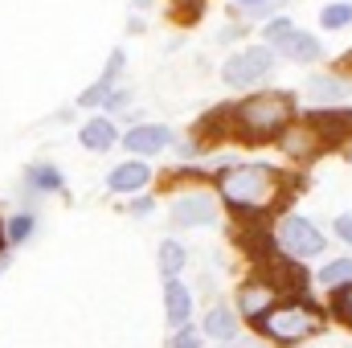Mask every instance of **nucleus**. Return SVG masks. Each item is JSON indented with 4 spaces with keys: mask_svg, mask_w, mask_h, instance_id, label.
<instances>
[{
    "mask_svg": "<svg viewBox=\"0 0 352 348\" xmlns=\"http://www.w3.org/2000/svg\"><path fill=\"white\" fill-rule=\"evenodd\" d=\"M213 193L221 209H230L238 221H270L287 209V197L295 188V176L266 160H234L213 173Z\"/></svg>",
    "mask_w": 352,
    "mask_h": 348,
    "instance_id": "1",
    "label": "nucleus"
},
{
    "mask_svg": "<svg viewBox=\"0 0 352 348\" xmlns=\"http://www.w3.org/2000/svg\"><path fill=\"white\" fill-rule=\"evenodd\" d=\"M295 119H299V98L291 90H263V87L246 90V98H238L234 107L221 111L226 140H238V144H250V148L274 144Z\"/></svg>",
    "mask_w": 352,
    "mask_h": 348,
    "instance_id": "2",
    "label": "nucleus"
},
{
    "mask_svg": "<svg viewBox=\"0 0 352 348\" xmlns=\"http://www.w3.org/2000/svg\"><path fill=\"white\" fill-rule=\"evenodd\" d=\"M324 324H328V312L316 299H307V295H283L266 312V320L254 332L274 348H299V345H307V340H316L324 332Z\"/></svg>",
    "mask_w": 352,
    "mask_h": 348,
    "instance_id": "3",
    "label": "nucleus"
},
{
    "mask_svg": "<svg viewBox=\"0 0 352 348\" xmlns=\"http://www.w3.org/2000/svg\"><path fill=\"white\" fill-rule=\"evenodd\" d=\"M270 242H274L278 259L287 262H316L328 250V234L307 213H295V209H283L270 221Z\"/></svg>",
    "mask_w": 352,
    "mask_h": 348,
    "instance_id": "4",
    "label": "nucleus"
},
{
    "mask_svg": "<svg viewBox=\"0 0 352 348\" xmlns=\"http://www.w3.org/2000/svg\"><path fill=\"white\" fill-rule=\"evenodd\" d=\"M274 70H278V54L263 41H254V45H238L234 54H226L221 83L230 90H258Z\"/></svg>",
    "mask_w": 352,
    "mask_h": 348,
    "instance_id": "5",
    "label": "nucleus"
},
{
    "mask_svg": "<svg viewBox=\"0 0 352 348\" xmlns=\"http://www.w3.org/2000/svg\"><path fill=\"white\" fill-rule=\"evenodd\" d=\"M221 217V201L213 193V184H205L201 176L188 180V188H176L173 205H168V221L176 230H205V226H217Z\"/></svg>",
    "mask_w": 352,
    "mask_h": 348,
    "instance_id": "6",
    "label": "nucleus"
},
{
    "mask_svg": "<svg viewBox=\"0 0 352 348\" xmlns=\"http://www.w3.org/2000/svg\"><path fill=\"white\" fill-rule=\"evenodd\" d=\"M278 299H283V279H278L274 270H258V274H250V279L238 283V291H234V312H238L242 324L258 328L266 320V312H270Z\"/></svg>",
    "mask_w": 352,
    "mask_h": 348,
    "instance_id": "7",
    "label": "nucleus"
},
{
    "mask_svg": "<svg viewBox=\"0 0 352 348\" xmlns=\"http://www.w3.org/2000/svg\"><path fill=\"white\" fill-rule=\"evenodd\" d=\"M119 144L127 148V156L152 160V156H164V152H173L176 131L168 127V123H131V127L119 135Z\"/></svg>",
    "mask_w": 352,
    "mask_h": 348,
    "instance_id": "8",
    "label": "nucleus"
},
{
    "mask_svg": "<svg viewBox=\"0 0 352 348\" xmlns=\"http://www.w3.org/2000/svg\"><path fill=\"white\" fill-rule=\"evenodd\" d=\"M274 148H278L291 164H299V168H303V164H311L316 156H324V152H328V148H324V140H320V131L311 127V119H307V115H303V119H295V123H291V127L274 140Z\"/></svg>",
    "mask_w": 352,
    "mask_h": 348,
    "instance_id": "9",
    "label": "nucleus"
},
{
    "mask_svg": "<svg viewBox=\"0 0 352 348\" xmlns=\"http://www.w3.org/2000/svg\"><path fill=\"white\" fill-rule=\"evenodd\" d=\"M307 119L320 131L324 148H344V144H352V107H311Z\"/></svg>",
    "mask_w": 352,
    "mask_h": 348,
    "instance_id": "10",
    "label": "nucleus"
},
{
    "mask_svg": "<svg viewBox=\"0 0 352 348\" xmlns=\"http://www.w3.org/2000/svg\"><path fill=\"white\" fill-rule=\"evenodd\" d=\"M201 336L205 340H213V345H238V336H242V320H238V312H234V303H209V312L201 316Z\"/></svg>",
    "mask_w": 352,
    "mask_h": 348,
    "instance_id": "11",
    "label": "nucleus"
},
{
    "mask_svg": "<svg viewBox=\"0 0 352 348\" xmlns=\"http://www.w3.org/2000/svg\"><path fill=\"white\" fill-rule=\"evenodd\" d=\"M152 180H156V173H152V164H148V160L127 156L123 164H115V168L107 173V188H111L115 197H135V193H144Z\"/></svg>",
    "mask_w": 352,
    "mask_h": 348,
    "instance_id": "12",
    "label": "nucleus"
},
{
    "mask_svg": "<svg viewBox=\"0 0 352 348\" xmlns=\"http://www.w3.org/2000/svg\"><path fill=\"white\" fill-rule=\"evenodd\" d=\"M303 94L311 98V107H344V98L352 94V83L340 78L336 70H316L303 83Z\"/></svg>",
    "mask_w": 352,
    "mask_h": 348,
    "instance_id": "13",
    "label": "nucleus"
},
{
    "mask_svg": "<svg viewBox=\"0 0 352 348\" xmlns=\"http://www.w3.org/2000/svg\"><path fill=\"white\" fill-rule=\"evenodd\" d=\"M274 54H278V62H291V66H316V62H324V41L307 29H295L291 37H283L274 45Z\"/></svg>",
    "mask_w": 352,
    "mask_h": 348,
    "instance_id": "14",
    "label": "nucleus"
},
{
    "mask_svg": "<svg viewBox=\"0 0 352 348\" xmlns=\"http://www.w3.org/2000/svg\"><path fill=\"white\" fill-rule=\"evenodd\" d=\"M123 66H127V54H123V50H111V58H107V70H102V74H98V78H94V83H90V87L82 90L78 98H74V102H78L82 111L102 107V102H107V94L119 87V74H123Z\"/></svg>",
    "mask_w": 352,
    "mask_h": 348,
    "instance_id": "15",
    "label": "nucleus"
},
{
    "mask_svg": "<svg viewBox=\"0 0 352 348\" xmlns=\"http://www.w3.org/2000/svg\"><path fill=\"white\" fill-rule=\"evenodd\" d=\"M160 295H164V320H168V328H184V324H192V287L188 283H180V279H164V287H160Z\"/></svg>",
    "mask_w": 352,
    "mask_h": 348,
    "instance_id": "16",
    "label": "nucleus"
},
{
    "mask_svg": "<svg viewBox=\"0 0 352 348\" xmlns=\"http://www.w3.org/2000/svg\"><path fill=\"white\" fill-rule=\"evenodd\" d=\"M119 123L111 119V115H90L87 123L78 127V144L87 148V152H111L115 144H119Z\"/></svg>",
    "mask_w": 352,
    "mask_h": 348,
    "instance_id": "17",
    "label": "nucleus"
},
{
    "mask_svg": "<svg viewBox=\"0 0 352 348\" xmlns=\"http://www.w3.org/2000/svg\"><path fill=\"white\" fill-rule=\"evenodd\" d=\"M188 246L180 242V238H164L160 242V250H156V266H160V279H180L184 274V266H188Z\"/></svg>",
    "mask_w": 352,
    "mask_h": 348,
    "instance_id": "18",
    "label": "nucleus"
},
{
    "mask_svg": "<svg viewBox=\"0 0 352 348\" xmlns=\"http://www.w3.org/2000/svg\"><path fill=\"white\" fill-rule=\"evenodd\" d=\"M316 283L324 291H336V287H349L352 283V254H340V259H324L316 266Z\"/></svg>",
    "mask_w": 352,
    "mask_h": 348,
    "instance_id": "19",
    "label": "nucleus"
},
{
    "mask_svg": "<svg viewBox=\"0 0 352 348\" xmlns=\"http://www.w3.org/2000/svg\"><path fill=\"white\" fill-rule=\"evenodd\" d=\"M25 184H29V193H62L66 188V176L58 164H29L25 168Z\"/></svg>",
    "mask_w": 352,
    "mask_h": 348,
    "instance_id": "20",
    "label": "nucleus"
},
{
    "mask_svg": "<svg viewBox=\"0 0 352 348\" xmlns=\"http://www.w3.org/2000/svg\"><path fill=\"white\" fill-rule=\"evenodd\" d=\"M320 25H324V33H340V29H349L352 25V4L349 0H328V4L320 8Z\"/></svg>",
    "mask_w": 352,
    "mask_h": 348,
    "instance_id": "21",
    "label": "nucleus"
},
{
    "mask_svg": "<svg viewBox=\"0 0 352 348\" xmlns=\"http://www.w3.org/2000/svg\"><path fill=\"white\" fill-rule=\"evenodd\" d=\"M33 230H37V217L25 209V213H12L8 221H4V242L8 246H25L29 238H33Z\"/></svg>",
    "mask_w": 352,
    "mask_h": 348,
    "instance_id": "22",
    "label": "nucleus"
},
{
    "mask_svg": "<svg viewBox=\"0 0 352 348\" xmlns=\"http://www.w3.org/2000/svg\"><path fill=\"white\" fill-rule=\"evenodd\" d=\"M328 320H336V324H344L352 332V283L349 287H336V291H328Z\"/></svg>",
    "mask_w": 352,
    "mask_h": 348,
    "instance_id": "23",
    "label": "nucleus"
},
{
    "mask_svg": "<svg viewBox=\"0 0 352 348\" xmlns=\"http://www.w3.org/2000/svg\"><path fill=\"white\" fill-rule=\"evenodd\" d=\"M295 29H299V25H295V21H291L287 12H278V17H270V21H263V25H258V41L274 50V45H278L283 37H291Z\"/></svg>",
    "mask_w": 352,
    "mask_h": 348,
    "instance_id": "24",
    "label": "nucleus"
},
{
    "mask_svg": "<svg viewBox=\"0 0 352 348\" xmlns=\"http://www.w3.org/2000/svg\"><path fill=\"white\" fill-rule=\"evenodd\" d=\"M168 348H205V336H201V328L184 324V328H176L168 336Z\"/></svg>",
    "mask_w": 352,
    "mask_h": 348,
    "instance_id": "25",
    "label": "nucleus"
},
{
    "mask_svg": "<svg viewBox=\"0 0 352 348\" xmlns=\"http://www.w3.org/2000/svg\"><path fill=\"white\" fill-rule=\"evenodd\" d=\"M173 148H176V156H180V160H197V156H201V152H205L209 144H205V135H201V131H192V135L176 140Z\"/></svg>",
    "mask_w": 352,
    "mask_h": 348,
    "instance_id": "26",
    "label": "nucleus"
},
{
    "mask_svg": "<svg viewBox=\"0 0 352 348\" xmlns=\"http://www.w3.org/2000/svg\"><path fill=\"white\" fill-rule=\"evenodd\" d=\"M287 4H291V0H263V4H254V8H246L242 17H246V21H258V25H263V21H270V17H278V12H283Z\"/></svg>",
    "mask_w": 352,
    "mask_h": 348,
    "instance_id": "27",
    "label": "nucleus"
},
{
    "mask_svg": "<svg viewBox=\"0 0 352 348\" xmlns=\"http://www.w3.org/2000/svg\"><path fill=\"white\" fill-rule=\"evenodd\" d=\"M127 107H131V90H127V87H115L111 94H107V102H102V111H107L111 119H115V115H123Z\"/></svg>",
    "mask_w": 352,
    "mask_h": 348,
    "instance_id": "28",
    "label": "nucleus"
},
{
    "mask_svg": "<svg viewBox=\"0 0 352 348\" xmlns=\"http://www.w3.org/2000/svg\"><path fill=\"white\" fill-rule=\"evenodd\" d=\"M246 33H250L246 25H238V21H230V25H221V29L213 33V41H217V45H238V41H246Z\"/></svg>",
    "mask_w": 352,
    "mask_h": 348,
    "instance_id": "29",
    "label": "nucleus"
},
{
    "mask_svg": "<svg viewBox=\"0 0 352 348\" xmlns=\"http://www.w3.org/2000/svg\"><path fill=\"white\" fill-rule=\"evenodd\" d=\"M168 4L176 8V21H197L205 8V0H168Z\"/></svg>",
    "mask_w": 352,
    "mask_h": 348,
    "instance_id": "30",
    "label": "nucleus"
},
{
    "mask_svg": "<svg viewBox=\"0 0 352 348\" xmlns=\"http://www.w3.org/2000/svg\"><path fill=\"white\" fill-rule=\"evenodd\" d=\"M127 213H131V217H148V213H156V197H140V193H135V197L127 201Z\"/></svg>",
    "mask_w": 352,
    "mask_h": 348,
    "instance_id": "31",
    "label": "nucleus"
},
{
    "mask_svg": "<svg viewBox=\"0 0 352 348\" xmlns=\"http://www.w3.org/2000/svg\"><path fill=\"white\" fill-rule=\"evenodd\" d=\"M332 234H336V238H340V242L352 250V213H336V221H332Z\"/></svg>",
    "mask_w": 352,
    "mask_h": 348,
    "instance_id": "32",
    "label": "nucleus"
},
{
    "mask_svg": "<svg viewBox=\"0 0 352 348\" xmlns=\"http://www.w3.org/2000/svg\"><path fill=\"white\" fill-rule=\"evenodd\" d=\"M332 70H336L340 78H349V83H352V50H349V54H340V58H336V66H332Z\"/></svg>",
    "mask_w": 352,
    "mask_h": 348,
    "instance_id": "33",
    "label": "nucleus"
},
{
    "mask_svg": "<svg viewBox=\"0 0 352 348\" xmlns=\"http://www.w3.org/2000/svg\"><path fill=\"white\" fill-rule=\"evenodd\" d=\"M254 4H263V0H234V8H238V12H246V8H254Z\"/></svg>",
    "mask_w": 352,
    "mask_h": 348,
    "instance_id": "34",
    "label": "nucleus"
},
{
    "mask_svg": "<svg viewBox=\"0 0 352 348\" xmlns=\"http://www.w3.org/2000/svg\"><path fill=\"white\" fill-rule=\"evenodd\" d=\"M8 270V250H0V274Z\"/></svg>",
    "mask_w": 352,
    "mask_h": 348,
    "instance_id": "35",
    "label": "nucleus"
},
{
    "mask_svg": "<svg viewBox=\"0 0 352 348\" xmlns=\"http://www.w3.org/2000/svg\"><path fill=\"white\" fill-rule=\"evenodd\" d=\"M4 246H8V242H4V226H0V250H4Z\"/></svg>",
    "mask_w": 352,
    "mask_h": 348,
    "instance_id": "36",
    "label": "nucleus"
},
{
    "mask_svg": "<svg viewBox=\"0 0 352 348\" xmlns=\"http://www.w3.org/2000/svg\"><path fill=\"white\" fill-rule=\"evenodd\" d=\"M213 348H238V345H213Z\"/></svg>",
    "mask_w": 352,
    "mask_h": 348,
    "instance_id": "37",
    "label": "nucleus"
},
{
    "mask_svg": "<svg viewBox=\"0 0 352 348\" xmlns=\"http://www.w3.org/2000/svg\"><path fill=\"white\" fill-rule=\"evenodd\" d=\"M344 348H352V345H344Z\"/></svg>",
    "mask_w": 352,
    "mask_h": 348,
    "instance_id": "38",
    "label": "nucleus"
},
{
    "mask_svg": "<svg viewBox=\"0 0 352 348\" xmlns=\"http://www.w3.org/2000/svg\"><path fill=\"white\" fill-rule=\"evenodd\" d=\"M324 4H328V0H324Z\"/></svg>",
    "mask_w": 352,
    "mask_h": 348,
    "instance_id": "39",
    "label": "nucleus"
},
{
    "mask_svg": "<svg viewBox=\"0 0 352 348\" xmlns=\"http://www.w3.org/2000/svg\"><path fill=\"white\" fill-rule=\"evenodd\" d=\"M349 4H352V0H349Z\"/></svg>",
    "mask_w": 352,
    "mask_h": 348,
    "instance_id": "40",
    "label": "nucleus"
}]
</instances>
